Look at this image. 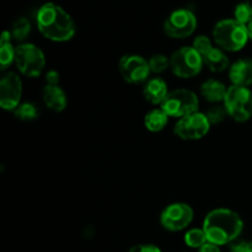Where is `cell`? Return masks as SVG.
<instances>
[{
	"instance_id": "6da1fadb",
	"label": "cell",
	"mask_w": 252,
	"mask_h": 252,
	"mask_svg": "<svg viewBox=\"0 0 252 252\" xmlns=\"http://www.w3.org/2000/svg\"><path fill=\"white\" fill-rule=\"evenodd\" d=\"M202 228L208 243L223 246L238 240L244 230V221L233 209L216 208L207 214Z\"/></svg>"
},
{
	"instance_id": "7a4b0ae2",
	"label": "cell",
	"mask_w": 252,
	"mask_h": 252,
	"mask_svg": "<svg viewBox=\"0 0 252 252\" xmlns=\"http://www.w3.org/2000/svg\"><path fill=\"white\" fill-rule=\"evenodd\" d=\"M36 24L42 36L53 42L70 41L76 31L73 17L54 2H46L39 7Z\"/></svg>"
},
{
	"instance_id": "3957f363",
	"label": "cell",
	"mask_w": 252,
	"mask_h": 252,
	"mask_svg": "<svg viewBox=\"0 0 252 252\" xmlns=\"http://www.w3.org/2000/svg\"><path fill=\"white\" fill-rule=\"evenodd\" d=\"M213 39L219 48L225 52H239L246 46L248 27L235 19H224L217 22L213 29Z\"/></svg>"
},
{
	"instance_id": "277c9868",
	"label": "cell",
	"mask_w": 252,
	"mask_h": 252,
	"mask_svg": "<svg viewBox=\"0 0 252 252\" xmlns=\"http://www.w3.org/2000/svg\"><path fill=\"white\" fill-rule=\"evenodd\" d=\"M15 65L22 75L37 78L46 66V56L33 43H20L15 47Z\"/></svg>"
},
{
	"instance_id": "5b68a950",
	"label": "cell",
	"mask_w": 252,
	"mask_h": 252,
	"mask_svg": "<svg viewBox=\"0 0 252 252\" xmlns=\"http://www.w3.org/2000/svg\"><path fill=\"white\" fill-rule=\"evenodd\" d=\"M223 103L229 117L236 122H246L252 117V91L249 88L229 86Z\"/></svg>"
},
{
	"instance_id": "8992f818",
	"label": "cell",
	"mask_w": 252,
	"mask_h": 252,
	"mask_svg": "<svg viewBox=\"0 0 252 252\" xmlns=\"http://www.w3.org/2000/svg\"><path fill=\"white\" fill-rule=\"evenodd\" d=\"M203 65V57L192 46L181 47L170 57V69L177 78H193L201 73Z\"/></svg>"
},
{
	"instance_id": "52a82bcc",
	"label": "cell",
	"mask_w": 252,
	"mask_h": 252,
	"mask_svg": "<svg viewBox=\"0 0 252 252\" xmlns=\"http://www.w3.org/2000/svg\"><path fill=\"white\" fill-rule=\"evenodd\" d=\"M199 100L193 91L189 89H176L170 91L169 95L160 105V108L169 117L182 118L198 111Z\"/></svg>"
},
{
	"instance_id": "ba28073f",
	"label": "cell",
	"mask_w": 252,
	"mask_h": 252,
	"mask_svg": "<svg viewBox=\"0 0 252 252\" xmlns=\"http://www.w3.org/2000/svg\"><path fill=\"white\" fill-rule=\"evenodd\" d=\"M194 218V212L189 204L185 202H175L164 208L160 214V224L166 230L176 233L189 228Z\"/></svg>"
},
{
	"instance_id": "9c48e42d",
	"label": "cell",
	"mask_w": 252,
	"mask_h": 252,
	"mask_svg": "<svg viewBox=\"0 0 252 252\" xmlns=\"http://www.w3.org/2000/svg\"><path fill=\"white\" fill-rule=\"evenodd\" d=\"M211 126L206 113L197 111L180 118L175 125L174 133L182 140H198L208 134Z\"/></svg>"
},
{
	"instance_id": "30bf717a",
	"label": "cell",
	"mask_w": 252,
	"mask_h": 252,
	"mask_svg": "<svg viewBox=\"0 0 252 252\" xmlns=\"http://www.w3.org/2000/svg\"><path fill=\"white\" fill-rule=\"evenodd\" d=\"M196 29L197 17L189 9L175 10L164 22V32L171 38H187L196 31Z\"/></svg>"
},
{
	"instance_id": "8fae6325",
	"label": "cell",
	"mask_w": 252,
	"mask_h": 252,
	"mask_svg": "<svg viewBox=\"0 0 252 252\" xmlns=\"http://www.w3.org/2000/svg\"><path fill=\"white\" fill-rule=\"evenodd\" d=\"M118 70L123 80L132 85L145 84L152 73L149 62L138 54H127L120 59Z\"/></svg>"
},
{
	"instance_id": "7c38bea8",
	"label": "cell",
	"mask_w": 252,
	"mask_h": 252,
	"mask_svg": "<svg viewBox=\"0 0 252 252\" xmlns=\"http://www.w3.org/2000/svg\"><path fill=\"white\" fill-rule=\"evenodd\" d=\"M22 96V81L14 71H7L0 80V106L5 111H15Z\"/></svg>"
},
{
	"instance_id": "4fadbf2b",
	"label": "cell",
	"mask_w": 252,
	"mask_h": 252,
	"mask_svg": "<svg viewBox=\"0 0 252 252\" xmlns=\"http://www.w3.org/2000/svg\"><path fill=\"white\" fill-rule=\"evenodd\" d=\"M229 79L236 86L249 88L252 85V58L245 57L234 62L229 68Z\"/></svg>"
},
{
	"instance_id": "5bb4252c",
	"label": "cell",
	"mask_w": 252,
	"mask_h": 252,
	"mask_svg": "<svg viewBox=\"0 0 252 252\" xmlns=\"http://www.w3.org/2000/svg\"><path fill=\"white\" fill-rule=\"evenodd\" d=\"M169 86L162 78H152L144 84L143 95L152 105H161L169 95Z\"/></svg>"
},
{
	"instance_id": "9a60e30c",
	"label": "cell",
	"mask_w": 252,
	"mask_h": 252,
	"mask_svg": "<svg viewBox=\"0 0 252 252\" xmlns=\"http://www.w3.org/2000/svg\"><path fill=\"white\" fill-rule=\"evenodd\" d=\"M42 97L47 108L54 112H62L68 105V98L65 93L59 85H46L42 91Z\"/></svg>"
},
{
	"instance_id": "2e32d148",
	"label": "cell",
	"mask_w": 252,
	"mask_h": 252,
	"mask_svg": "<svg viewBox=\"0 0 252 252\" xmlns=\"http://www.w3.org/2000/svg\"><path fill=\"white\" fill-rule=\"evenodd\" d=\"M226 90L228 88L217 79H208L201 85V95L211 103H223Z\"/></svg>"
},
{
	"instance_id": "e0dca14e",
	"label": "cell",
	"mask_w": 252,
	"mask_h": 252,
	"mask_svg": "<svg viewBox=\"0 0 252 252\" xmlns=\"http://www.w3.org/2000/svg\"><path fill=\"white\" fill-rule=\"evenodd\" d=\"M203 62L204 65H207V68L213 73H223L230 68V62L225 51L217 47L212 48L206 56H203Z\"/></svg>"
},
{
	"instance_id": "ac0fdd59",
	"label": "cell",
	"mask_w": 252,
	"mask_h": 252,
	"mask_svg": "<svg viewBox=\"0 0 252 252\" xmlns=\"http://www.w3.org/2000/svg\"><path fill=\"white\" fill-rule=\"evenodd\" d=\"M11 32L4 31L0 38V66L6 70L7 66L15 63V47L11 43Z\"/></svg>"
},
{
	"instance_id": "d6986e66",
	"label": "cell",
	"mask_w": 252,
	"mask_h": 252,
	"mask_svg": "<svg viewBox=\"0 0 252 252\" xmlns=\"http://www.w3.org/2000/svg\"><path fill=\"white\" fill-rule=\"evenodd\" d=\"M169 123V116L161 108H154L149 111L144 117V126L153 133L161 132Z\"/></svg>"
},
{
	"instance_id": "ffe728a7",
	"label": "cell",
	"mask_w": 252,
	"mask_h": 252,
	"mask_svg": "<svg viewBox=\"0 0 252 252\" xmlns=\"http://www.w3.org/2000/svg\"><path fill=\"white\" fill-rule=\"evenodd\" d=\"M31 33V22L26 17H19L12 24L11 36L15 41L24 42Z\"/></svg>"
},
{
	"instance_id": "44dd1931",
	"label": "cell",
	"mask_w": 252,
	"mask_h": 252,
	"mask_svg": "<svg viewBox=\"0 0 252 252\" xmlns=\"http://www.w3.org/2000/svg\"><path fill=\"white\" fill-rule=\"evenodd\" d=\"M14 113L19 120L29 122V121H34L37 117H38L39 110L38 107H37L36 103L24 102V103H20V105L17 106V108L14 111Z\"/></svg>"
},
{
	"instance_id": "7402d4cb",
	"label": "cell",
	"mask_w": 252,
	"mask_h": 252,
	"mask_svg": "<svg viewBox=\"0 0 252 252\" xmlns=\"http://www.w3.org/2000/svg\"><path fill=\"white\" fill-rule=\"evenodd\" d=\"M185 243H186L187 246H189L192 249H201L202 246L206 245L208 243V240H207V236L203 228L189 229L185 234Z\"/></svg>"
},
{
	"instance_id": "603a6c76",
	"label": "cell",
	"mask_w": 252,
	"mask_h": 252,
	"mask_svg": "<svg viewBox=\"0 0 252 252\" xmlns=\"http://www.w3.org/2000/svg\"><path fill=\"white\" fill-rule=\"evenodd\" d=\"M206 116L207 118H208L209 123L213 126L219 125V123L223 122L229 115L224 103H214L213 106H211V107L208 108V111L206 112Z\"/></svg>"
},
{
	"instance_id": "cb8c5ba5",
	"label": "cell",
	"mask_w": 252,
	"mask_h": 252,
	"mask_svg": "<svg viewBox=\"0 0 252 252\" xmlns=\"http://www.w3.org/2000/svg\"><path fill=\"white\" fill-rule=\"evenodd\" d=\"M234 19L239 21L240 24L248 26L249 24L252 22V4L250 2H240L236 5L235 10H234Z\"/></svg>"
},
{
	"instance_id": "d4e9b609",
	"label": "cell",
	"mask_w": 252,
	"mask_h": 252,
	"mask_svg": "<svg viewBox=\"0 0 252 252\" xmlns=\"http://www.w3.org/2000/svg\"><path fill=\"white\" fill-rule=\"evenodd\" d=\"M148 62H149L150 70L154 74H160L170 68V58H167L164 54H155V56L150 57Z\"/></svg>"
},
{
	"instance_id": "484cf974",
	"label": "cell",
	"mask_w": 252,
	"mask_h": 252,
	"mask_svg": "<svg viewBox=\"0 0 252 252\" xmlns=\"http://www.w3.org/2000/svg\"><path fill=\"white\" fill-rule=\"evenodd\" d=\"M192 47H193V48L196 49V51L198 52L202 57L206 56V54L208 53L212 48H214L211 38L207 36H203V34H201V36H197L196 38L193 39V44H192Z\"/></svg>"
},
{
	"instance_id": "4316f807",
	"label": "cell",
	"mask_w": 252,
	"mask_h": 252,
	"mask_svg": "<svg viewBox=\"0 0 252 252\" xmlns=\"http://www.w3.org/2000/svg\"><path fill=\"white\" fill-rule=\"evenodd\" d=\"M128 252H162L157 245L153 244H139L134 245L128 250Z\"/></svg>"
},
{
	"instance_id": "83f0119b",
	"label": "cell",
	"mask_w": 252,
	"mask_h": 252,
	"mask_svg": "<svg viewBox=\"0 0 252 252\" xmlns=\"http://www.w3.org/2000/svg\"><path fill=\"white\" fill-rule=\"evenodd\" d=\"M59 81H61V74L57 70H49L46 74V83L47 85H53L57 86L59 85Z\"/></svg>"
},
{
	"instance_id": "f1b7e54d",
	"label": "cell",
	"mask_w": 252,
	"mask_h": 252,
	"mask_svg": "<svg viewBox=\"0 0 252 252\" xmlns=\"http://www.w3.org/2000/svg\"><path fill=\"white\" fill-rule=\"evenodd\" d=\"M248 241L235 240L230 244V252H246L248 250Z\"/></svg>"
},
{
	"instance_id": "f546056e",
	"label": "cell",
	"mask_w": 252,
	"mask_h": 252,
	"mask_svg": "<svg viewBox=\"0 0 252 252\" xmlns=\"http://www.w3.org/2000/svg\"><path fill=\"white\" fill-rule=\"evenodd\" d=\"M198 252H221L219 246L214 245V244L207 243L206 245L202 246L201 249H198Z\"/></svg>"
},
{
	"instance_id": "4dcf8cb0",
	"label": "cell",
	"mask_w": 252,
	"mask_h": 252,
	"mask_svg": "<svg viewBox=\"0 0 252 252\" xmlns=\"http://www.w3.org/2000/svg\"><path fill=\"white\" fill-rule=\"evenodd\" d=\"M246 27H248V32H249V38H250L251 41H252V22H251V24H249L248 26H246Z\"/></svg>"
},
{
	"instance_id": "1f68e13d",
	"label": "cell",
	"mask_w": 252,
	"mask_h": 252,
	"mask_svg": "<svg viewBox=\"0 0 252 252\" xmlns=\"http://www.w3.org/2000/svg\"><path fill=\"white\" fill-rule=\"evenodd\" d=\"M246 252H252V241H251V243H249L248 250H246Z\"/></svg>"
}]
</instances>
